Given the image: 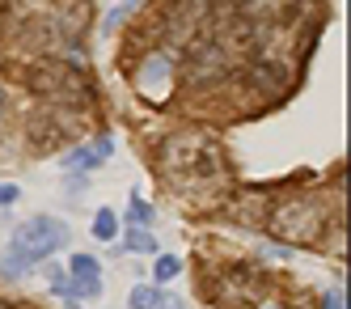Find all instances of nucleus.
Returning a JSON list of instances; mask_svg holds the SVG:
<instances>
[{
    "mask_svg": "<svg viewBox=\"0 0 351 309\" xmlns=\"http://www.w3.org/2000/svg\"><path fill=\"white\" fill-rule=\"evenodd\" d=\"M93 233L102 238V242H110V238H114V212H110V208H102V212H97V220H93Z\"/></svg>",
    "mask_w": 351,
    "mask_h": 309,
    "instance_id": "13",
    "label": "nucleus"
},
{
    "mask_svg": "<svg viewBox=\"0 0 351 309\" xmlns=\"http://www.w3.org/2000/svg\"><path fill=\"white\" fill-rule=\"evenodd\" d=\"M322 309H343V293H339V288H335V293H330V297H326V301H322Z\"/></svg>",
    "mask_w": 351,
    "mask_h": 309,
    "instance_id": "17",
    "label": "nucleus"
},
{
    "mask_svg": "<svg viewBox=\"0 0 351 309\" xmlns=\"http://www.w3.org/2000/svg\"><path fill=\"white\" fill-rule=\"evenodd\" d=\"M0 111H5V89H0Z\"/></svg>",
    "mask_w": 351,
    "mask_h": 309,
    "instance_id": "21",
    "label": "nucleus"
},
{
    "mask_svg": "<svg viewBox=\"0 0 351 309\" xmlns=\"http://www.w3.org/2000/svg\"><path fill=\"white\" fill-rule=\"evenodd\" d=\"M30 89L38 98H47V102H68V106H81V102H89V93H93L81 68L56 64V60L30 68Z\"/></svg>",
    "mask_w": 351,
    "mask_h": 309,
    "instance_id": "3",
    "label": "nucleus"
},
{
    "mask_svg": "<svg viewBox=\"0 0 351 309\" xmlns=\"http://www.w3.org/2000/svg\"><path fill=\"white\" fill-rule=\"evenodd\" d=\"M263 309H284V305H275V301H271V305H263Z\"/></svg>",
    "mask_w": 351,
    "mask_h": 309,
    "instance_id": "20",
    "label": "nucleus"
},
{
    "mask_svg": "<svg viewBox=\"0 0 351 309\" xmlns=\"http://www.w3.org/2000/svg\"><path fill=\"white\" fill-rule=\"evenodd\" d=\"M165 81H169V60L161 56V51H153V56L144 60V68L136 72V85H140L144 93H161Z\"/></svg>",
    "mask_w": 351,
    "mask_h": 309,
    "instance_id": "8",
    "label": "nucleus"
},
{
    "mask_svg": "<svg viewBox=\"0 0 351 309\" xmlns=\"http://www.w3.org/2000/svg\"><path fill=\"white\" fill-rule=\"evenodd\" d=\"M157 161L165 170V178H173V183H212V178L224 170V157H220V148L208 132H173L161 152H157Z\"/></svg>",
    "mask_w": 351,
    "mask_h": 309,
    "instance_id": "1",
    "label": "nucleus"
},
{
    "mask_svg": "<svg viewBox=\"0 0 351 309\" xmlns=\"http://www.w3.org/2000/svg\"><path fill=\"white\" fill-rule=\"evenodd\" d=\"M288 81H292L288 64H275V60L250 64V85H258L263 93H280V89H288Z\"/></svg>",
    "mask_w": 351,
    "mask_h": 309,
    "instance_id": "6",
    "label": "nucleus"
},
{
    "mask_svg": "<svg viewBox=\"0 0 351 309\" xmlns=\"http://www.w3.org/2000/svg\"><path fill=\"white\" fill-rule=\"evenodd\" d=\"M128 220H132V225H153V208L136 199V203H132V212H128Z\"/></svg>",
    "mask_w": 351,
    "mask_h": 309,
    "instance_id": "15",
    "label": "nucleus"
},
{
    "mask_svg": "<svg viewBox=\"0 0 351 309\" xmlns=\"http://www.w3.org/2000/svg\"><path fill=\"white\" fill-rule=\"evenodd\" d=\"M68 271H72V279H77V293L81 297H97L102 293V279H97V259L93 254H72V263H68Z\"/></svg>",
    "mask_w": 351,
    "mask_h": 309,
    "instance_id": "7",
    "label": "nucleus"
},
{
    "mask_svg": "<svg viewBox=\"0 0 351 309\" xmlns=\"http://www.w3.org/2000/svg\"><path fill=\"white\" fill-rule=\"evenodd\" d=\"M26 271H30V263H21L17 254H9V250L0 254V275H9V279H17V275H26Z\"/></svg>",
    "mask_w": 351,
    "mask_h": 309,
    "instance_id": "12",
    "label": "nucleus"
},
{
    "mask_svg": "<svg viewBox=\"0 0 351 309\" xmlns=\"http://www.w3.org/2000/svg\"><path fill=\"white\" fill-rule=\"evenodd\" d=\"M13 199H17V187H0V208H9Z\"/></svg>",
    "mask_w": 351,
    "mask_h": 309,
    "instance_id": "18",
    "label": "nucleus"
},
{
    "mask_svg": "<svg viewBox=\"0 0 351 309\" xmlns=\"http://www.w3.org/2000/svg\"><path fill=\"white\" fill-rule=\"evenodd\" d=\"M178 271H182V263H178V259H169V254H165V259H157V271H153V275H157V284H169V279L178 275Z\"/></svg>",
    "mask_w": 351,
    "mask_h": 309,
    "instance_id": "14",
    "label": "nucleus"
},
{
    "mask_svg": "<svg viewBox=\"0 0 351 309\" xmlns=\"http://www.w3.org/2000/svg\"><path fill=\"white\" fill-rule=\"evenodd\" d=\"M161 309H182V305L178 301H161Z\"/></svg>",
    "mask_w": 351,
    "mask_h": 309,
    "instance_id": "19",
    "label": "nucleus"
},
{
    "mask_svg": "<svg viewBox=\"0 0 351 309\" xmlns=\"http://www.w3.org/2000/svg\"><path fill=\"white\" fill-rule=\"evenodd\" d=\"M64 238H68V225L64 220H56V216H34V220H26L13 233L9 254H17L21 263H43V259H51L56 246H64Z\"/></svg>",
    "mask_w": 351,
    "mask_h": 309,
    "instance_id": "4",
    "label": "nucleus"
},
{
    "mask_svg": "<svg viewBox=\"0 0 351 309\" xmlns=\"http://www.w3.org/2000/svg\"><path fill=\"white\" fill-rule=\"evenodd\" d=\"M110 148H114V144H110V136H102L93 148H72L68 157H64V165H68V170H81V165H85V170H93L97 161H106V157H110Z\"/></svg>",
    "mask_w": 351,
    "mask_h": 309,
    "instance_id": "9",
    "label": "nucleus"
},
{
    "mask_svg": "<svg viewBox=\"0 0 351 309\" xmlns=\"http://www.w3.org/2000/svg\"><path fill=\"white\" fill-rule=\"evenodd\" d=\"M161 288H153V284H136L132 288V297H128V305L132 309H161Z\"/></svg>",
    "mask_w": 351,
    "mask_h": 309,
    "instance_id": "10",
    "label": "nucleus"
},
{
    "mask_svg": "<svg viewBox=\"0 0 351 309\" xmlns=\"http://www.w3.org/2000/svg\"><path fill=\"white\" fill-rule=\"evenodd\" d=\"M224 76V47L220 38H195L186 51V81L191 85H208Z\"/></svg>",
    "mask_w": 351,
    "mask_h": 309,
    "instance_id": "5",
    "label": "nucleus"
},
{
    "mask_svg": "<svg viewBox=\"0 0 351 309\" xmlns=\"http://www.w3.org/2000/svg\"><path fill=\"white\" fill-rule=\"evenodd\" d=\"M128 13H132V9H110V13H106V30H110V25H119Z\"/></svg>",
    "mask_w": 351,
    "mask_h": 309,
    "instance_id": "16",
    "label": "nucleus"
},
{
    "mask_svg": "<svg viewBox=\"0 0 351 309\" xmlns=\"http://www.w3.org/2000/svg\"><path fill=\"white\" fill-rule=\"evenodd\" d=\"M267 225H271L275 238L313 246L322 238V229H326V208L317 199H288V203H275V208H271Z\"/></svg>",
    "mask_w": 351,
    "mask_h": 309,
    "instance_id": "2",
    "label": "nucleus"
},
{
    "mask_svg": "<svg viewBox=\"0 0 351 309\" xmlns=\"http://www.w3.org/2000/svg\"><path fill=\"white\" fill-rule=\"evenodd\" d=\"M128 250L153 254V250H157V238H153V233H144V229H132V233H128Z\"/></svg>",
    "mask_w": 351,
    "mask_h": 309,
    "instance_id": "11",
    "label": "nucleus"
}]
</instances>
